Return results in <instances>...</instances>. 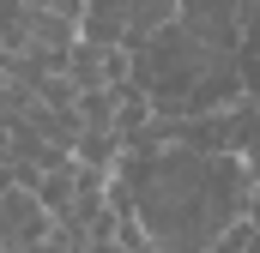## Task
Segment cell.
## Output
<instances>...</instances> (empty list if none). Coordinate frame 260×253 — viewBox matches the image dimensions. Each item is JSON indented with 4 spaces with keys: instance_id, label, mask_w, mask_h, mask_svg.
<instances>
[{
    "instance_id": "obj_1",
    "label": "cell",
    "mask_w": 260,
    "mask_h": 253,
    "mask_svg": "<svg viewBox=\"0 0 260 253\" xmlns=\"http://www.w3.org/2000/svg\"><path fill=\"white\" fill-rule=\"evenodd\" d=\"M115 205L157 253H212L236 223H248L254 181L248 163L230 151H188V145L121 151Z\"/></svg>"
},
{
    "instance_id": "obj_2",
    "label": "cell",
    "mask_w": 260,
    "mask_h": 253,
    "mask_svg": "<svg viewBox=\"0 0 260 253\" xmlns=\"http://www.w3.org/2000/svg\"><path fill=\"white\" fill-rule=\"evenodd\" d=\"M176 30H188L200 49H212V55H236L242 0H176Z\"/></svg>"
},
{
    "instance_id": "obj_3",
    "label": "cell",
    "mask_w": 260,
    "mask_h": 253,
    "mask_svg": "<svg viewBox=\"0 0 260 253\" xmlns=\"http://www.w3.org/2000/svg\"><path fill=\"white\" fill-rule=\"evenodd\" d=\"M49 229H55V217L37 205L30 187H6L0 193V253H37L49 241Z\"/></svg>"
},
{
    "instance_id": "obj_4",
    "label": "cell",
    "mask_w": 260,
    "mask_h": 253,
    "mask_svg": "<svg viewBox=\"0 0 260 253\" xmlns=\"http://www.w3.org/2000/svg\"><path fill=\"white\" fill-rule=\"evenodd\" d=\"M24 187L37 193V205H43V211H49V217L61 223L67 211H73V199H79V175H73V157H67V163H55V169H37V175H30Z\"/></svg>"
},
{
    "instance_id": "obj_5",
    "label": "cell",
    "mask_w": 260,
    "mask_h": 253,
    "mask_svg": "<svg viewBox=\"0 0 260 253\" xmlns=\"http://www.w3.org/2000/svg\"><path fill=\"white\" fill-rule=\"evenodd\" d=\"M79 43V24L61 18V12H37V24H30V49H43V55H67Z\"/></svg>"
},
{
    "instance_id": "obj_6",
    "label": "cell",
    "mask_w": 260,
    "mask_h": 253,
    "mask_svg": "<svg viewBox=\"0 0 260 253\" xmlns=\"http://www.w3.org/2000/svg\"><path fill=\"white\" fill-rule=\"evenodd\" d=\"M67 78H73L79 91H109V78H103V49L73 43V55H67Z\"/></svg>"
},
{
    "instance_id": "obj_7",
    "label": "cell",
    "mask_w": 260,
    "mask_h": 253,
    "mask_svg": "<svg viewBox=\"0 0 260 253\" xmlns=\"http://www.w3.org/2000/svg\"><path fill=\"white\" fill-rule=\"evenodd\" d=\"M236 55L260 61V0H242V36H236Z\"/></svg>"
},
{
    "instance_id": "obj_8",
    "label": "cell",
    "mask_w": 260,
    "mask_h": 253,
    "mask_svg": "<svg viewBox=\"0 0 260 253\" xmlns=\"http://www.w3.org/2000/svg\"><path fill=\"white\" fill-rule=\"evenodd\" d=\"M248 181H254V193H260V157H248Z\"/></svg>"
},
{
    "instance_id": "obj_9",
    "label": "cell",
    "mask_w": 260,
    "mask_h": 253,
    "mask_svg": "<svg viewBox=\"0 0 260 253\" xmlns=\"http://www.w3.org/2000/svg\"><path fill=\"white\" fill-rule=\"evenodd\" d=\"M0 85H6V72H0Z\"/></svg>"
}]
</instances>
